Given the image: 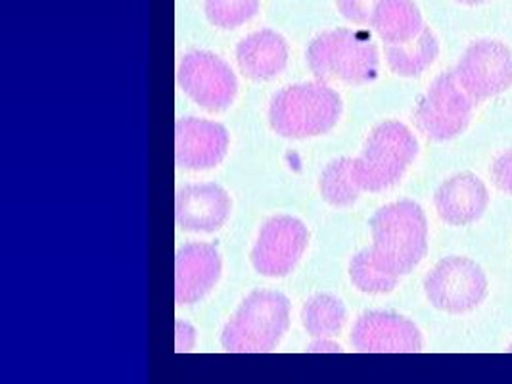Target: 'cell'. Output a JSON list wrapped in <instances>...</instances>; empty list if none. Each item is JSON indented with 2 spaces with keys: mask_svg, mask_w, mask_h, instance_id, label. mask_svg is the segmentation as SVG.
Here are the masks:
<instances>
[{
  "mask_svg": "<svg viewBox=\"0 0 512 384\" xmlns=\"http://www.w3.org/2000/svg\"><path fill=\"white\" fill-rule=\"evenodd\" d=\"M371 233L374 262L396 277L411 273L428 252V221L413 200L380 208L371 217Z\"/></svg>",
  "mask_w": 512,
  "mask_h": 384,
  "instance_id": "6da1fadb",
  "label": "cell"
},
{
  "mask_svg": "<svg viewBox=\"0 0 512 384\" xmlns=\"http://www.w3.org/2000/svg\"><path fill=\"white\" fill-rule=\"evenodd\" d=\"M307 62L323 83H371L378 75V48L365 31L334 29L319 35L307 48Z\"/></svg>",
  "mask_w": 512,
  "mask_h": 384,
  "instance_id": "7a4b0ae2",
  "label": "cell"
},
{
  "mask_svg": "<svg viewBox=\"0 0 512 384\" xmlns=\"http://www.w3.org/2000/svg\"><path fill=\"white\" fill-rule=\"evenodd\" d=\"M290 323V302L275 290L252 292L227 323L221 344L233 354H263L277 346Z\"/></svg>",
  "mask_w": 512,
  "mask_h": 384,
  "instance_id": "3957f363",
  "label": "cell"
},
{
  "mask_svg": "<svg viewBox=\"0 0 512 384\" xmlns=\"http://www.w3.org/2000/svg\"><path fill=\"white\" fill-rule=\"evenodd\" d=\"M342 114L338 93L323 83H303L282 89L271 102V127L288 139L328 133Z\"/></svg>",
  "mask_w": 512,
  "mask_h": 384,
  "instance_id": "277c9868",
  "label": "cell"
},
{
  "mask_svg": "<svg viewBox=\"0 0 512 384\" xmlns=\"http://www.w3.org/2000/svg\"><path fill=\"white\" fill-rule=\"evenodd\" d=\"M419 143L407 125L384 121L374 127L363 152L353 160V173L363 191L378 192L396 185L415 162Z\"/></svg>",
  "mask_w": 512,
  "mask_h": 384,
  "instance_id": "5b68a950",
  "label": "cell"
},
{
  "mask_svg": "<svg viewBox=\"0 0 512 384\" xmlns=\"http://www.w3.org/2000/svg\"><path fill=\"white\" fill-rule=\"evenodd\" d=\"M474 104L476 100L466 93L455 72H445L420 98L415 123L430 141H451L468 127Z\"/></svg>",
  "mask_w": 512,
  "mask_h": 384,
  "instance_id": "8992f818",
  "label": "cell"
},
{
  "mask_svg": "<svg viewBox=\"0 0 512 384\" xmlns=\"http://www.w3.org/2000/svg\"><path fill=\"white\" fill-rule=\"evenodd\" d=\"M424 292L440 312H472L488 294V277L476 262L463 256L443 258L424 279Z\"/></svg>",
  "mask_w": 512,
  "mask_h": 384,
  "instance_id": "52a82bcc",
  "label": "cell"
},
{
  "mask_svg": "<svg viewBox=\"0 0 512 384\" xmlns=\"http://www.w3.org/2000/svg\"><path fill=\"white\" fill-rule=\"evenodd\" d=\"M453 72L476 102L503 95L512 85V50L495 39H478L466 47Z\"/></svg>",
  "mask_w": 512,
  "mask_h": 384,
  "instance_id": "ba28073f",
  "label": "cell"
},
{
  "mask_svg": "<svg viewBox=\"0 0 512 384\" xmlns=\"http://www.w3.org/2000/svg\"><path fill=\"white\" fill-rule=\"evenodd\" d=\"M177 83L198 106L217 112L233 104L236 77L233 70L211 52H190L177 70Z\"/></svg>",
  "mask_w": 512,
  "mask_h": 384,
  "instance_id": "9c48e42d",
  "label": "cell"
},
{
  "mask_svg": "<svg viewBox=\"0 0 512 384\" xmlns=\"http://www.w3.org/2000/svg\"><path fill=\"white\" fill-rule=\"evenodd\" d=\"M309 233L300 219L277 216L269 219L252 250V264L265 277L288 275L307 248Z\"/></svg>",
  "mask_w": 512,
  "mask_h": 384,
  "instance_id": "30bf717a",
  "label": "cell"
},
{
  "mask_svg": "<svg viewBox=\"0 0 512 384\" xmlns=\"http://www.w3.org/2000/svg\"><path fill=\"white\" fill-rule=\"evenodd\" d=\"M351 344L365 354H415L422 350L419 327L392 312L365 313L353 327Z\"/></svg>",
  "mask_w": 512,
  "mask_h": 384,
  "instance_id": "8fae6325",
  "label": "cell"
},
{
  "mask_svg": "<svg viewBox=\"0 0 512 384\" xmlns=\"http://www.w3.org/2000/svg\"><path fill=\"white\" fill-rule=\"evenodd\" d=\"M229 150V133L221 123L208 120L177 121L175 125V160L187 169L217 166Z\"/></svg>",
  "mask_w": 512,
  "mask_h": 384,
  "instance_id": "7c38bea8",
  "label": "cell"
},
{
  "mask_svg": "<svg viewBox=\"0 0 512 384\" xmlns=\"http://www.w3.org/2000/svg\"><path fill=\"white\" fill-rule=\"evenodd\" d=\"M231 214V198L213 183L188 185L177 192L175 217L181 229L194 233H213Z\"/></svg>",
  "mask_w": 512,
  "mask_h": 384,
  "instance_id": "4fadbf2b",
  "label": "cell"
},
{
  "mask_svg": "<svg viewBox=\"0 0 512 384\" xmlns=\"http://www.w3.org/2000/svg\"><path fill=\"white\" fill-rule=\"evenodd\" d=\"M221 273L217 250L206 242L183 246L175 258V298L177 304H194L202 300Z\"/></svg>",
  "mask_w": 512,
  "mask_h": 384,
  "instance_id": "5bb4252c",
  "label": "cell"
},
{
  "mask_svg": "<svg viewBox=\"0 0 512 384\" xmlns=\"http://www.w3.org/2000/svg\"><path fill=\"white\" fill-rule=\"evenodd\" d=\"M436 212L447 225L463 227L486 214L489 192L486 183L474 173H457L443 181L434 196Z\"/></svg>",
  "mask_w": 512,
  "mask_h": 384,
  "instance_id": "9a60e30c",
  "label": "cell"
},
{
  "mask_svg": "<svg viewBox=\"0 0 512 384\" xmlns=\"http://www.w3.org/2000/svg\"><path fill=\"white\" fill-rule=\"evenodd\" d=\"M236 60L248 79L265 81L286 68L288 47L279 33L263 29L238 43Z\"/></svg>",
  "mask_w": 512,
  "mask_h": 384,
  "instance_id": "2e32d148",
  "label": "cell"
},
{
  "mask_svg": "<svg viewBox=\"0 0 512 384\" xmlns=\"http://www.w3.org/2000/svg\"><path fill=\"white\" fill-rule=\"evenodd\" d=\"M367 27L373 29L386 47H394L419 37L424 22L413 0H378Z\"/></svg>",
  "mask_w": 512,
  "mask_h": 384,
  "instance_id": "e0dca14e",
  "label": "cell"
},
{
  "mask_svg": "<svg viewBox=\"0 0 512 384\" xmlns=\"http://www.w3.org/2000/svg\"><path fill=\"white\" fill-rule=\"evenodd\" d=\"M440 45L436 35L424 27L419 37L409 43L386 47V60L392 72L401 77H417L426 72L438 58Z\"/></svg>",
  "mask_w": 512,
  "mask_h": 384,
  "instance_id": "ac0fdd59",
  "label": "cell"
},
{
  "mask_svg": "<svg viewBox=\"0 0 512 384\" xmlns=\"http://www.w3.org/2000/svg\"><path fill=\"white\" fill-rule=\"evenodd\" d=\"M302 321L309 335L325 340L328 336L340 333L346 321V308L338 298L330 294H319L303 306Z\"/></svg>",
  "mask_w": 512,
  "mask_h": 384,
  "instance_id": "d6986e66",
  "label": "cell"
},
{
  "mask_svg": "<svg viewBox=\"0 0 512 384\" xmlns=\"http://www.w3.org/2000/svg\"><path fill=\"white\" fill-rule=\"evenodd\" d=\"M361 191L363 189L355 179L353 160L350 158L334 160L332 164L326 166L321 175V194L330 206H336V208L351 206L359 198Z\"/></svg>",
  "mask_w": 512,
  "mask_h": 384,
  "instance_id": "ffe728a7",
  "label": "cell"
},
{
  "mask_svg": "<svg viewBox=\"0 0 512 384\" xmlns=\"http://www.w3.org/2000/svg\"><path fill=\"white\" fill-rule=\"evenodd\" d=\"M350 277L353 285L367 294H386L397 285L396 275L378 267L371 256V250H363L353 256L350 264Z\"/></svg>",
  "mask_w": 512,
  "mask_h": 384,
  "instance_id": "44dd1931",
  "label": "cell"
},
{
  "mask_svg": "<svg viewBox=\"0 0 512 384\" xmlns=\"http://www.w3.org/2000/svg\"><path fill=\"white\" fill-rule=\"evenodd\" d=\"M259 0H206V16L211 24L234 29L254 18Z\"/></svg>",
  "mask_w": 512,
  "mask_h": 384,
  "instance_id": "7402d4cb",
  "label": "cell"
},
{
  "mask_svg": "<svg viewBox=\"0 0 512 384\" xmlns=\"http://www.w3.org/2000/svg\"><path fill=\"white\" fill-rule=\"evenodd\" d=\"M491 181L505 194H512V150L501 152L491 164Z\"/></svg>",
  "mask_w": 512,
  "mask_h": 384,
  "instance_id": "603a6c76",
  "label": "cell"
},
{
  "mask_svg": "<svg viewBox=\"0 0 512 384\" xmlns=\"http://www.w3.org/2000/svg\"><path fill=\"white\" fill-rule=\"evenodd\" d=\"M376 2L378 0H338V10L346 20L367 27Z\"/></svg>",
  "mask_w": 512,
  "mask_h": 384,
  "instance_id": "cb8c5ba5",
  "label": "cell"
},
{
  "mask_svg": "<svg viewBox=\"0 0 512 384\" xmlns=\"http://www.w3.org/2000/svg\"><path fill=\"white\" fill-rule=\"evenodd\" d=\"M457 2H461V4H465V6H478V4H482V2H486V0H457Z\"/></svg>",
  "mask_w": 512,
  "mask_h": 384,
  "instance_id": "d4e9b609",
  "label": "cell"
},
{
  "mask_svg": "<svg viewBox=\"0 0 512 384\" xmlns=\"http://www.w3.org/2000/svg\"><path fill=\"white\" fill-rule=\"evenodd\" d=\"M509 352H512V344L509 346Z\"/></svg>",
  "mask_w": 512,
  "mask_h": 384,
  "instance_id": "484cf974",
  "label": "cell"
}]
</instances>
